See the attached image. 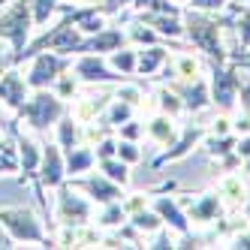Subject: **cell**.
<instances>
[{
  "label": "cell",
  "instance_id": "cell-1",
  "mask_svg": "<svg viewBox=\"0 0 250 250\" xmlns=\"http://www.w3.org/2000/svg\"><path fill=\"white\" fill-rule=\"evenodd\" d=\"M0 226L6 229V235L15 244H40V247H55V241L48 238V232L42 229V220L24 205H6L0 208Z\"/></svg>",
  "mask_w": 250,
  "mask_h": 250
},
{
  "label": "cell",
  "instance_id": "cell-2",
  "mask_svg": "<svg viewBox=\"0 0 250 250\" xmlns=\"http://www.w3.org/2000/svg\"><path fill=\"white\" fill-rule=\"evenodd\" d=\"M63 112H66L63 100L51 91V87H40V91H30V97L24 100V105L19 109V121L27 130L42 133L48 127H55Z\"/></svg>",
  "mask_w": 250,
  "mask_h": 250
},
{
  "label": "cell",
  "instance_id": "cell-3",
  "mask_svg": "<svg viewBox=\"0 0 250 250\" xmlns=\"http://www.w3.org/2000/svg\"><path fill=\"white\" fill-rule=\"evenodd\" d=\"M30 30H33V12H30V0H6V9L0 12V40L9 45V63L12 58H19L24 45L30 42Z\"/></svg>",
  "mask_w": 250,
  "mask_h": 250
},
{
  "label": "cell",
  "instance_id": "cell-4",
  "mask_svg": "<svg viewBox=\"0 0 250 250\" xmlns=\"http://www.w3.org/2000/svg\"><path fill=\"white\" fill-rule=\"evenodd\" d=\"M69 61L66 55H61V51H51V48H45V51H37V55L30 58V66H27V84H30V91H40V87H51L55 84V79L61 76V73H66L69 69Z\"/></svg>",
  "mask_w": 250,
  "mask_h": 250
},
{
  "label": "cell",
  "instance_id": "cell-5",
  "mask_svg": "<svg viewBox=\"0 0 250 250\" xmlns=\"http://www.w3.org/2000/svg\"><path fill=\"white\" fill-rule=\"evenodd\" d=\"M55 214H58L61 226H84L87 220L94 217V208H91V202H87L84 196L79 193V187H73V184L63 181V184L58 187Z\"/></svg>",
  "mask_w": 250,
  "mask_h": 250
},
{
  "label": "cell",
  "instance_id": "cell-6",
  "mask_svg": "<svg viewBox=\"0 0 250 250\" xmlns=\"http://www.w3.org/2000/svg\"><path fill=\"white\" fill-rule=\"evenodd\" d=\"M30 97V84L27 79L21 76L19 66H9L3 76H0V105H3L6 112L19 115V109L24 105V100Z\"/></svg>",
  "mask_w": 250,
  "mask_h": 250
},
{
  "label": "cell",
  "instance_id": "cell-7",
  "mask_svg": "<svg viewBox=\"0 0 250 250\" xmlns=\"http://www.w3.org/2000/svg\"><path fill=\"white\" fill-rule=\"evenodd\" d=\"M37 181L42 187H51V190H58L66 181V160H63V151H61L58 142L42 145V160H40V169H37Z\"/></svg>",
  "mask_w": 250,
  "mask_h": 250
},
{
  "label": "cell",
  "instance_id": "cell-8",
  "mask_svg": "<svg viewBox=\"0 0 250 250\" xmlns=\"http://www.w3.org/2000/svg\"><path fill=\"white\" fill-rule=\"evenodd\" d=\"M187 33H190V40L199 45L202 51H208L211 58H223V48H220V33H217V21H208L202 19V15H187Z\"/></svg>",
  "mask_w": 250,
  "mask_h": 250
},
{
  "label": "cell",
  "instance_id": "cell-9",
  "mask_svg": "<svg viewBox=\"0 0 250 250\" xmlns=\"http://www.w3.org/2000/svg\"><path fill=\"white\" fill-rule=\"evenodd\" d=\"M69 69L79 76V82H91V84H97V82H115L118 79L112 69L103 63V58L94 55V51H82L79 61L69 63Z\"/></svg>",
  "mask_w": 250,
  "mask_h": 250
},
{
  "label": "cell",
  "instance_id": "cell-10",
  "mask_svg": "<svg viewBox=\"0 0 250 250\" xmlns=\"http://www.w3.org/2000/svg\"><path fill=\"white\" fill-rule=\"evenodd\" d=\"M73 187H79V190H84L87 196H91L94 202H100V205H105V202H118L121 199V190H118V184L115 181H109L105 175H91V178H84V181H69Z\"/></svg>",
  "mask_w": 250,
  "mask_h": 250
},
{
  "label": "cell",
  "instance_id": "cell-11",
  "mask_svg": "<svg viewBox=\"0 0 250 250\" xmlns=\"http://www.w3.org/2000/svg\"><path fill=\"white\" fill-rule=\"evenodd\" d=\"M235 91H238V79L232 73H226V69H217V73H214V82H211V100L220 103L223 109H232Z\"/></svg>",
  "mask_w": 250,
  "mask_h": 250
},
{
  "label": "cell",
  "instance_id": "cell-12",
  "mask_svg": "<svg viewBox=\"0 0 250 250\" xmlns=\"http://www.w3.org/2000/svg\"><path fill=\"white\" fill-rule=\"evenodd\" d=\"M63 160H66V175L69 178H79V175L91 172L97 166V154H94V148H87V145H76V148L63 151Z\"/></svg>",
  "mask_w": 250,
  "mask_h": 250
},
{
  "label": "cell",
  "instance_id": "cell-13",
  "mask_svg": "<svg viewBox=\"0 0 250 250\" xmlns=\"http://www.w3.org/2000/svg\"><path fill=\"white\" fill-rule=\"evenodd\" d=\"M55 142L61 145V151H69L82 145V121H76L69 112L61 115V121L55 124Z\"/></svg>",
  "mask_w": 250,
  "mask_h": 250
},
{
  "label": "cell",
  "instance_id": "cell-14",
  "mask_svg": "<svg viewBox=\"0 0 250 250\" xmlns=\"http://www.w3.org/2000/svg\"><path fill=\"white\" fill-rule=\"evenodd\" d=\"M154 211L160 214V217H163L166 223H172L178 232H187V214L181 211V208H178L172 199H166V196H160V199H154Z\"/></svg>",
  "mask_w": 250,
  "mask_h": 250
},
{
  "label": "cell",
  "instance_id": "cell-15",
  "mask_svg": "<svg viewBox=\"0 0 250 250\" xmlns=\"http://www.w3.org/2000/svg\"><path fill=\"white\" fill-rule=\"evenodd\" d=\"M124 45V33L112 30V27H103L100 33H94V40L84 45V51H94V55H103V51H115Z\"/></svg>",
  "mask_w": 250,
  "mask_h": 250
},
{
  "label": "cell",
  "instance_id": "cell-16",
  "mask_svg": "<svg viewBox=\"0 0 250 250\" xmlns=\"http://www.w3.org/2000/svg\"><path fill=\"white\" fill-rule=\"evenodd\" d=\"M100 163V169H103V175L109 178V181H115V184H130V169H127V163H124L121 157H103V160H97Z\"/></svg>",
  "mask_w": 250,
  "mask_h": 250
},
{
  "label": "cell",
  "instance_id": "cell-17",
  "mask_svg": "<svg viewBox=\"0 0 250 250\" xmlns=\"http://www.w3.org/2000/svg\"><path fill=\"white\" fill-rule=\"evenodd\" d=\"M148 136H151L154 142H160V145H172V142L178 139V130L172 127V121H169L166 115H160V118H154V121L148 124Z\"/></svg>",
  "mask_w": 250,
  "mask_h": 250
},
{
  "label": "cell",
  "instance_id": "cell-18",
  "mask_svg": "<svg viewBox=\"0 0 250 250\" xmlns=\"http://www.w3.org/2000/svg\"><path fill=\"white\" fill-rule=\"evenodd\" d=\"M217 214H220V199L217 196H202V202L190 208V220H217Z\"/></svg>",
  "mask_w": 250,
  "mask_h": 250
},
{
  "label": "cell",
  "instance_id": "cell-19",
  "mask_svg": "<svg viewBox=\"0 0 250 250\" xmlns=\"http://www.w3.org/2000/svg\"><path fill=\"white\" fill-rule=\"evenodd\" d=\"M163 61H166V51H163V48H148V51H142V55L136 58V73L151 76Z\"/></svg>",
  "mask_w": 250,
  "mask_h": 250
},
{
  "label": "cell",
  "instance_id": "cell-20",
  "mask_svg": "<svg viewBox=\"0 0 250 250\" xmlns=\"http://www.w3.org/2000/svg\"><path fill=\"white\" fill-rule=\"evenodd\" d=\"M21 163H19V151H15V142H6L0 148V175H19Z\"/></svg>",
  "mask_w": 250,
  "mask_h": 250
},
{
  "label": "cell",
  "instance_id": "cell-21",
  "mask_svg": "<svg viewBox=\"0 0 250 250\" xmlns=\"http://www.w3.org/2000/svg\"><path fill=\"white\" fill-rule=\"evenodd\" d=\"M136 51H130V48H115L112 51V66L118 69L121 76H133L136 73Z\"/></svg>",
  "mask_w": 250,
  "mask_h": 250
},
{
  "label": "cell",
  "instance_id": "cell-22",
  "mask_svg": "<svg viewBox=\"0 0 250 250\" xmlns=\"http://www.w3.org/2000/svg\"><path fill=\"white\" fill-rule=\"evenodd\" d=\"M133 109H136L133 103H127V100H115V103L109 105V124H112V127H121V124H127L130 115H133Z\"/></svg>",
  "mask_w": 250,
  "mask_h": 250
},
{
  "label": "cell",
  "instance_id": "cell-23",
  "mask_svg": "<svg viewBox=\"0 0 250 250\" xmlns=\"http://www.w3.org/2000/svg\"><path fill=\"white\" fill-rule=\"evenodd\" d=\"M133 226L145 229V232H157L160 226H163V217H160L157 211H136L133 214Z\"/></svg>",
  "mask_w": 250,
  "mask_h": 250
},
{
  "label": "cell",
  "instance_id": "cell-24",
  "mask_svg": "<svg viewBox=\"0 0 250 250\" xmlns=\"http://www.w3.org/2000/svg\"><path fill=\"white\" fill-rule=\"evenodd\" d=\"M208 103V87H205V82H196L190 91H187V109H202V105Z\"/></svg>",
  "mask_w": 250,
  "mask_h": 250
},
{
  "label": "cell",
  "instance_id": "cell-25",
  "mask_svg": "<svg viewBox=\"0 0 250 250\" xmlns=\"http://www.w3.org/2000/svg\"><path fill=\"white\" fill-rule=\"evenodd\" d=\"M115 157H121L124 163H139V148L133 145V142L127 139V142H118V148H115Z\"/></svg>",
  "mask_w": 250,
  "mask_h": 250
},
{
  "label": "cell",
  "instance_id": "cell-26",
  "mask_svg": "<svg viewBox=\"0 0 250 250\" xmlns=\"http://www.w3.org/2000/svg\"><path fill=\"white\" fill-rule=\"evenodd\" d=\"M160 109H163L166 115H178L184 109V103H178V97L172 91H160Z\"/></svg>",
  "mask_w": 250,
  "mask_h": 250
},
{
  "label": "cell",
  "instance_id": "cell-27",
  "mask_svg": "<svg viewBox=\"0 0 250 250\" xmlns=\"http://www.w3.org/2000/svg\"><path fill=\"white\" fill-rule=\"evenodd\" d=\"M178 69H181V76H184V79H193L199 66H196V61H193V58H181V61H178Z\"/></svg>",
  "mask_w": 250,
  "mask_h": 250
},
{
  "label": "cell",
  "instance_id": "cell-28",
  "mask_svg": "<svg viewBox=\"0 0 250 250\" xmlns=\"http://www.w3.org/2000/svg\"><path fill=\"white\" fill-rule=\"evenodd\" d=\"M238 33H241L244 42H250V12H241L238 15Z\"/></svg>",
  "mask_w": 250,
  "mask_h": 250
},
{
  "label": "cell",
  "instance_id": "cell-29",
  "mask_svg": "<svg viewBox=\"0 0 250 250\" xmlns=\"http://www.w3.org/2000/svg\"><path fill=\"white\" fill-rule=\"evenodd\" d=\"M223 3H226V0H193L196 9H220Z\"/></svg>",
  "mask_w": 250,
  "mask_h": 250
},
{
  "label": "cell",
  "instance_id": "cell-30",
  "mask_svg": "<svg viewBox=\"0 0 250 250\" xmlns=\"http://www.w3.org/2000/svg\"><path fill=\"white\" fill-rule=\"evenodd\" d=\"M235 151H238V157H250V136L235 142Z\"/></svg>",
  "mask_w": 250,
  "mask_h": 250
},
{
  "label": "cell",
  "instance_id": "cell-31",
  "mask_svg": "<svg viewBox=\"0 0 250 250\" xmlns=\"http://www.w3.org/2000/svg\"><path fill=\"white\" fill-rule=\"evenodd\" d=\"M9 247H15V241L6 235V229L3 226H0V250H9Z\"/></svg>",
  "mask_w": 250,
  "mask_h": 250
},
{
  "label": "cell",
  "instance_id": "cell-32",
  "mask_svg": "<svg viewBox=\"0 0 250 250\" xmlns=\"http://www.w3.org/2000/svg\"><path fill=\"white\" fill-rule=\"evenodd\" d=\"M232 247H250V235H238L235 241H232Z\"/></svg>",
  "mask_w": 250,
  "mask_h": 250
},
{
  "label": "cell",
  "instance_id": "cell-33",
  "mask_svg": "<svg viewBox=\"0 0 250 250\" xmlns=\"http://www.w3.org/2000/svg\"><path fill=\"white\" fill-rule=\"evenodd\" d=\"M241 100H244V105L250 109V84H244V87H241Z\"/></svg>",
  "mask_w": 250,
  "mask_h": 250
},
{
  "label": "cell",
  "instance_id": "cell-34",
  "mask_svg": "<svg viewBox=\"0 0 250 250\" xmlns=\"http://www.w3.org/2000/svg\"><path fill=\"white\" fill-rule=\"evenodd\" d=\"M84 3H97L100 6V3H127V0H84Z\"/></svg>",
  "mask_w": 250,
  "mask_h": 250
},
{
  "label": "cell",
  "instance_id": "cell-35",
  "mask_svg": "<svg viewBox=\"0 0 250 250\" xmlns=\"http://www.w3.org/2000/svg\"><path fill=\"white\" fill-rule=\"evenodd\" d=\"M247 172H250V157H247Z\"/></svg>",
  "mask_w": 250,
  "mask_h": 250
},
{
  "label": "cell",
  "instance_id": "cell-36",
  "mask_svg": "<svg viewBox=\"0 0 250 250\" xmlns=\"http://www.w3.org/2000/svg\"><path fill=\"white\" fill-rule=\"evenodd\" d=\"M247 214H250V202H247Z\"/></svg>",
  "mask_w": 250,
  "mask_h": 250
},
{
  "label": "cell",
  "instance_id": "cell-37",
  "mask_svg": "<svg viewBox=\"0 0 250 250\" xmlns=\"http://www.w3.org/2000/svg\"><path fill=\"white\" fill-rule=\"evenodd\" d=\"M0 109H3V105H0Z\"/></svg>",
  "mask_w": 250,
  "mask_h": 250
}]
</instances>
